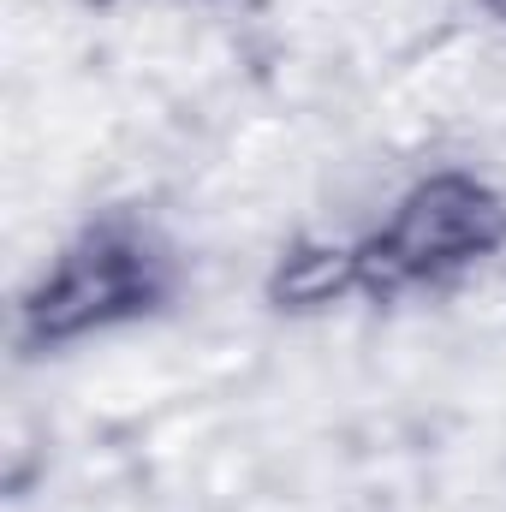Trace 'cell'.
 <instances>
[{"mask_svg": "<svg viewBox=\"0 0 506 512\" xmlns=\"http://www.w3.org/2000/svg\"><path fill=\"white\" fill-rule=\"evenodd\" d=\"M155 286H161V274H155L149 245H137L126 233H102L54 268V280L30 304V328L42 340H66V334L120 322L155 298Z\"/></svg>", "mask_w": 506, "mask_h": 512, "instance_id": "2", "label": "cell"}, {"mask_svg": "<svg viewBox=\"0 0 506 512\" xmlns=\"http://www.w3.org/2000/svg\"><path fill=\"white\" fill-rule=\"evenodd\" d=\"M501 239V209L483 185L471 179H435L423 185L399 221L381 233L370 251L358 256L352 268L376 286H399V280H429V274H447L471 256H483Z\"/></svg>", "mask_w": 506, "mask_h": 512, "instance_id": "1", "label": "cell"}, {"mask_svg": "<svg viewBox=\"0 0 506 512\" xmlns=\"http://www.w3.org/2000/svg\"><path fill=\"white\" fill-rule=\"evenodd\" d=\"M489 6H501V12H506V0H489Z\"/></svg>", "mask_w": 506, "mask_h": 512, "instance_id": "3", "label": "cell"}]
</instances>
